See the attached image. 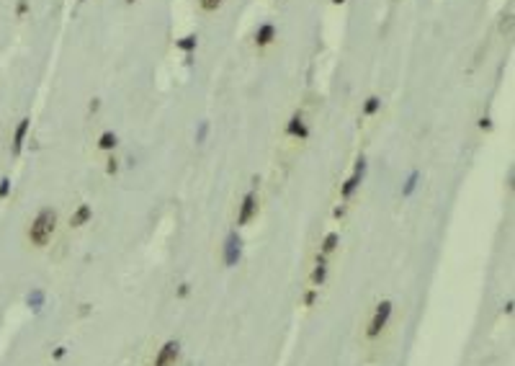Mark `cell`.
Returning <instances> with one entry per match:
<instances>
[{
	"instance_id": "cell-1",
	"label": "cell",
	"mask_w": 515,
	"mask_h": 366,
	"mask_svg": "<svg viewBox=\"0 0 515 366\" xmlns=\"http://www.w3.org/2000/svg\"><path fill=\"white\" fill-rule=\"evenodd\" d=\"M54 227H57V212L49 209V206L39 209V214L34 217V222L29 227V243L34 245V248H44V245L52 240Z\"/></svg>"
},
{
	"instance_id": "cell-2",
	"label": "cell",
	"mask_w": 515,
	"mask_h": 366,
	"mask_svg": "<svg viewBox=\"0 0 515 366\" xmlns=\"http://www.w3.org/2000/svg\"><path fill=\"white\" fill-rule=\"evenodd\" d=\"M389 317H392V302H381V305H376V312H374V317H371V323H368L366 335H368V338H376V335L386 327Z\"/></svg>"
},
{
	"instance_id": "cell-3",
	"label": "cell",
	"mask_w": 515,
	"mask_h": 366,
	"mask_svg": "<svg viewBox=\"0 0 515 366\" xmlns=\"http://www.w3.org/2000/svg\"><path fill=\"white\" fill-rule=\"evenodd\" d=\"M240 255H242V237L237 232H229L227 240H224V263L227 266H237Z\"/></svg>"
},
{
	"instance_id": "cell-4",
	"label": "cell",
	"mask_w": 515,
	"mask_h": 366,
	"mask_svg": "<svg viewBox=\"0 0 515 366\" xmlns=\"http://www.w3.org/2000/svg\"><path fill=\"white\" fill-rule=\"evenodd\" d=\"M178 353H180V343L178 341H168L155 356V366H175L178 364Z\"/></svg>"
},
{
	"instance_id": "cell-5",
	"label": "cell",
	"mask_w": 515,
	"mask_h": 366,
	"mask_svg": "<svg viewBox=\"0 0 515 366\" xmlns=\"http://www.w3.org/2000/svg\"><path fill=\"white\" fill-rule=\"evenodd\" d=\"M363 173H366V160L361 158V160L356 163V170H353V176H350L345 183H343V188H340L343 199H350V196H353V191L361 186V181H363Z\"/></svg>"
},
{
	"instance_id": "cell-6",
	"label": "cell",
	"mask_w": 515,
	"mask_h": 366,
	"mask_svg": "<svg viewBox=\"0 0 515 366\" xmlns=\"http://www.w3.org/2000/svg\"><path fill=\"white\" fill-rule=\"evenodd\" d=\"M255 214H258V196H255V191H250V194H245V199H242V204H240L237 224H248Z\"/></svg>"
},
{
	"instance_id": "cell-7",
	"label": "cell",
	"mask_w": 515,
	"mask_h": 366,
	"mask_svg": "<svg viewBox=\"0 0 515 366\" xmlns=\"http://www.w3.org/2000/svg\"><path fill=\"white\" fill-rule=\"evenodd\" d=\"M29 126H31V119H21V122H18L16 132H13V155H21L26 134H29Z\"/></svg>"
},
{
	"instance_id": "cell-8",
	"label": "cell",
	"mask_w": 515,
	"mask_h": 366,
	"mask_svg": "<svg viewBox=\"0 0 515 366\" xmlns=\"http://www.w3.org/2000/svg\"><path fill=\"white\" fill-rule=\"evenodd\" d=\"M273 39H276V26L273 23H263L255 31V44H258V47H266V44H270Z\"/></svg>"
},
{
	"instance_id": "cell-9",
	"label": "cell",
	"mask_w": 515,
	"mask_h": 366,
	"mask_svg": "<svg viewBox=\"0 0 515 366\" xmlns=\"http://www.w3.org/2000/svg\"><path fill=\"white\" fill-rule=\"evenodd\" d=\"M90 217H93V209H90L88 204H80V206H77V212L70 217V224H72V227H83Z\"/></svg>"
},
{
	"instance_id": "cell-10",
	"label": "cell",
	"mask_w": 515,
	"mask_h": 366,
	"mask_svg": "<svg viewBox=\"0 0 515 366\" xmlns=\"http://www.w3.org/2000/svg\"><path fill=\"white\" fill-rule=\"evenodd\" d=\"M324 276H327V263H324V255H320V258H317V268L312 271V284H314V286H320V284L324 281Z\"/></svg>"
},
{
	"instance_id": "cell-11",
	"label": "cell",
	"mask_w": 515,
	"mask_h": 366,
	"mask_svg": "<svg viewBox=\"0 0 515 366\" xmlns=\"http://www.w3.org/2000/svg\"><path fill=\"white\" fill-rule=\"evenodd\" d=\"M286 132H288V134H294V137H306V124L302 122V116H294V119H291V124L286 126Z\"/></svg>"
},
{
	"instance_id": "cell-12",
	"label": "cell",
	"mask_w": 515,
	"mask_h": 366,
	"mask_svg": "<svg viewBox=\"0 0 515 366\" xmlns=\"http://www.w3.org/2000/svg\"><path fill=\"white\" fill-rule=\"evenodd\" d=\"M418 181H420V170H412L407 181H404V188H402V196H412L415 188H418Z\"/></svg>"
},
{
	"instance_id": "cell-13",
	"label": "cell",
	"mask_w": 515,
	"mask_h": 366,
	"mask_svg": "<svg viewBox=\"0 0 515 366\" xmlns=\"http://www.w3.org/2000/svg\"><path fill=\"white\" fill-rule=\"evenodd\" d=\"M26 302H29V307H34L36 312H39V309L44 307V291H41V289H34L31 294H29V299H26Z\"/></svg>"
},
{
	"instance_id": "cell-14",
	"label": "cell",
	"mask_w": 515,
	"mask_h": 366,
	"mask_svg": "<svg viewBox=\"0 0 515 366\" xmlns=\"http://www.w3.org/2000/svg\"><path fill=\"white\" fill-rule=\"evenodd\" d=\"M98 147L101 150H114L116 147V134L114 132H103L101 140H98Z\"/></svg>"
},
{
	"instance_id": "cell-15",
	"label": "cell",
	"mask_w": 515,
	"mask_h": 366,
	"mask_svg": "<svg viewBox=\"0 0 515 366\" xmlns=\"http://www.w3.org/2000/svg\"><path fill=\"white\" fill-rule=\"evenodd\" d=\"M338 232H330L327 237H324V243H322V255H327V253H332L335 250V245H338Z\"/></svg>"
},
{
	"instance_id": "cell-16",
	"label": "cell",
	"mask_w": 515,
	"mask_h": 366,
	"mask_svg": "<svg viewBox=\"0 0 515 366\" xmlns=\"http://www.w3.org/2000/svg\"><path fill=\"white\" fill-rule=\"evenodd\" d=\"M379 108H381V101H379L376 96H371V98L366 101V106H363V114L371 116V114H376V111H379Z\"/></svg>"
},
{
	"instance_id": "cell-17",
	"label": "cell",
	"mask_w": 515,
	"mask_h": 366,
	"mask_svg": "<svg viewBox=\"0 0 515 366\" xmlns=\"http://www.w3.org/2000/svg\"><path fill=\"white\" fill-rule=\"evenodd\" d=\"M178 49L193 52V49H196V36H186V39H180V41H178Z\"/></svg>"
},
{
	"instance_id": "cell-18",
	"label": "cell",
	"mask_w": 515,
	"mask_h": 366,
	"mask_svg": "<svg viewBox=\"0 0 515 366\" xmlns=\"http://www.w3.org/2000/svg\"><path fill=\"white\" fill-rule=\"evenodd\" d=\"M206 132H209V124L201 122V124H198V132H196V142H198V144L206 140Z\"/></svg>"
},
{
	"instance_id": "cell-19",
	"label": "cell",
	"mask_w": 515,
	"mask_h": 366,
	"mask_svg": "<svg viewBox=\"0 0 515 366\" xmlns=\"http://www.w3.org/2000/svg\"><path fill=\"white\" fill-rule=\"evenodd\" d=\"M8 194H11V178H3L0 181V199H5Z\"/></svg>"
},
{
	"instance_id": "cell-20",
	"label": "cell",
	"mask_w": 515,
	"mask_h": 366,
	"mask_svg": "<svg viewBox=\"0 0 515 366\" xmlns=\"http://www.w3.org/2000/svg\"><path fill=\"white\" fill-rule=\"evenodd\" d=\"M222 5V0H201V8L204 11H216Z\"/></svg>"
},
{
	"instance_id": "cell-21",
	"label": "cell",
	"mask_w": 515,
	"mask_h": 366,
	"mask_svg": "<svg viewBox=\"0 0 515 366\" xmlns=\"http://www.w3.org/2000/svg\"><path fill=\"white\" fill-rule=\"evenodd\" d=\"M26 11H29V3H26V0H21V3H18V8H16V13H18V16H23Z\"/></svg>"
},
{
	"instance_id": "cell-22",
	"label": "cell",
	"mask_w": 515,
	"mask_h": 366,
	"mask_svg": "<svg viewBox=\"0 0 515 366\" xmlns=\"http://www.w3.org/2000/svg\"><path fill=\"white\" fill-rule=\"evenodd\" d=\"M116 163H119V160L111 158V160H108V168H106V170H108V173H116V170H119V165H116Z\"/></svg>"
},
{
	"instance_id": "cell-23",
	"label": "cell",
	"mask_w": 515,
	"mask_h": 366,
	"mask_svg": "<svg viewBox=\"0 0 515 366\" xmlns=\"http://www.w3.org/2000/svg\"><path fill=\"white\" fill-rule=\"evenodd\" d=\"M314 299H317V291H309V294L304 297V302H306V305H314Z\"/></svg>"
},
{
	"instance_id": "cell-24",
	"label": "cell",
	"mask_w": 515,
	"mask_h": 366,
	"mask_svg": "<svg viewBox=\"0 0 515 366\" xmlns=\"http://www.w3.org/2000/svg\"><path fill=\"white\" fill-rule=\"evenodd\" d=\"M178 294H180V297H186V294H188V284H180V289H178Z\"/></svg>"
},
{
	"instance_id": "cell-25",
	"label": "cell",
	"mask_w": 515,
	"mask_h": 366,
	"mask_svg": "<svg viewBox=\"0 0 515 366\" xmlns=\"http://www.w3.org/2000/svg\"><path fill=\"white\" fill-rule=\"evenodd\" d=\"M126 3H129V5H132V3H134V0H126Z\"/></svg>"
}]
</instances>
